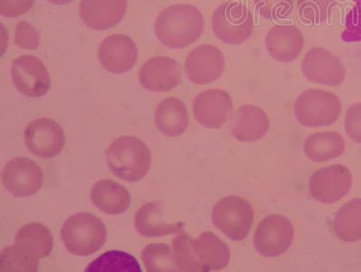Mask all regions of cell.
I'll use <instances>...</instances> for the list:
<instances>
[{"label":"cell","instance_id":"23","mask_svg":"<svg viewBox=\"0 0 361 272\" xmlns=\"http://www.w3.org/2000/svg\"><path fill=\"white\" fill-rule=\"evenodd\" d=\"M154 123L158 131L166 137H180L189 127V113L185 103L173 97L163 100L154 112Z\"/></svg>","mask_w":361,"mask_h":272},{"label":"cell","instance_id":"31","mask_svg":"<svg viewBox=\"0 0 361 272\" xmlns=\"http://www.w3.org/2000/svg\"><path fill=\"white\" fill-rule=\"evenodd\" d=\"M338 0H298L299 17L312 24H321L330 17Z\"/></svg>","mask_w":361,"mask_h":272},{"label":"cell","instance_id":"19","mask_svg":"<svg viewBox=\"0 0 361 272\" xmlns=\"http://www.w3.org/2000/svg\"><path fill=\"white\" fill-rule=\"evenodd\" d=\"M135 228L144 237H164L183 232L185 223L167 222L163 203L152 201L145 203L135 213Z\"/></svg>","mask_w":361,"mask_h":272},{"label":"cell","instance_id":"20","mask_svg":"<svg viewBox=\"0 0 361 272\" xmlns=\"http://www.w3.org/2000/svg\"><path fill=\"white\" fill-rule=\"evenodd\" d=\"M269 119L259 106L240 107L231 123V134L237 141L254 142L265 137L269 131Z\"/></svg>","mask_w":361,"mask_h":272},{"label":"cell","instance_id":"25","mask_svg":"<svg viewBox=\"0 0 361 272\" xmlns=\"http://www.w3.org/2000/svg\"><path fill=\"white\" fill-rule=\"evenodd\" d=\"M335 235L341 241H361V199L349 201L341 206L334 221Z\"/></svg>","mask_w":361,"mask_h":272},{"label":"cell","instance_id":"14","mask_svg":"<svg viewBox=\"0 0 361 272\" xmlns=\"http://www.w3.org/2000/svg\"><path fill=\"white\" fill-rule=\"evenodd\" d=\"M233 100L227 92L209 89L199 93L193 100V115L202 127L219 129L231 118Z\"/></svg>","mask_w":361,"mask_h":272},{"label":"cell","instance_id":"16","mask_svg":"<svg viewBox=\"0 0 361 272\" xmlns=\"http://www.w3.org/2000/svg\"><path fill=\"white\" fill-rule=\"evenodd\" d=\"M138 80L144 89L153 93H166L182 82V69L173 58H150L142 66Z\"/></svg>","mask_w":361,"mask_h":272},{"label":"cell","instance_id":"15","mask_svg":"<svg viewBox=\"0 0 361 272\" xmlns=\"http://www.w3.org/2000/svg\"><path fill=\"white\" fill-rule=\"evenodd\" d=\"M138 51L133 39L123 34L109 35L99 45V64L109 73L130 72L137 63Z\"/></svg>","mask_w":361,"mask_h":272},{"label":"cell","instance_id":"22","mask_svg":"<svg viewBox=\"0 0 361 272\" xmlns=\"http://www.w3.org/2000/svg\"><path fill=\"white\" fill-rule=\"evenodd\" d=\"M90 200L99 211L111 215H121L131 206L128 189L111 179L97 182L90 191Z\"/></svg>","mask_w":361,"mask_h":272},{"label":"cell","instance_id":"8","mask_svg":"<svg viewBox=\"0 0 361 272\" xmlns=\"http://www.w3.org/2000/svg\"><path fill=\"white\" fill-rule=\"evenodd\" d=\"M11 79L16 90L29 98L47 95L51 88L47 68L34 56H22L13 61Z\"/></svg>","mask_w":361,"mask_h":272},{"label":"cell","instance_id":"6","mask_svg":"<svg viewBox=\"0 0 361 272\" xmlns=\"http://www.w3.org/2000/svg\"><path fill=\"white\" fill-rule=\"evenodd\" d=\"M212 27L215 37L222 43L228 45H243L252 34V13L243 3H224L215 9L212 15Z\"/></svg>","mask_w":361,"mask_h":272},{"label":"cell","instance_id":"4","mask_svg":"<svg viewBox=\"0 0 361 272\" xmlns=\"http://www.w3.org/2000/svg\"><path fill=\"white\" fill-rule=\"evenodd\" d=\"M293 112L296 121L302 127H326L334 124L340 118L341 102L333 93L309 89L296 99Z\"/></svg>","mask_w":361,"mask_h":272},{"label":"cell","instance_id":"30","mask_svg":"<svg viewBox=\"0 0 361 272\" xmlns=\"http://www.w3.org/2000/svg\"><path fill=\"white\" fill-rule=\"evenodd\" d=\"M192 238L185 232L173 240V251L178 271L203 272L192 250Z\"/></svg>","mask_w":361,"mask_h":272},{"label":"cell","instance_id":"34","mask_svg":"<svg viewBox=\"0 0 361 272\" xmlns=\"http://www.w3.org/2000/svg\"><path fill=\"white\" fill-rule=\"evenodd\" d=\"M345 131L356 143L361 144V103L350 106L345 117Z\"/></svg>","mask_w":361,"mask_h":272},{"label":"cell","instance_id":"2","mask_svg":"<svg viewBox=\"0 0 361 272\" xmlns=\"http://www.w3.org/2000/svg\"><path fill=\"white\" fill-rule=\"evenodd\" d=\"M105 158L109 170L127 182H138L150 170L149 148L132 136H122L113 141L105 152Z\"/></svg>","mask_w":361,"mask_h":272},{"label":"cell","instance_id":"13","mask_svg":"<svg viewBox=\"0 0 361 272\" xmlns=\"http://www.w3.org/2000/svg\"><path fill=\"white\" fill-rule=\"evenodd\" d=\"M302 72L312 83L335 87L343 83L346 69L336 56L322 47H314L305 54Z\"/></svg>","mask_w":361,"mask_h":272},{"label":"cell","instance_id":"5","mask_svg":"<svg viewBox=\"0 0 361 272\" xmlns=\"http://www.w3.org/2000/svg\"><path fill=\"white\" fill-rule=\"evenodd\" d=\"M255 218L250 203L243 197L228 196L218 201L212 213L215 227L231 241L241 242L250 235Z\"/></svg>","mask_w":361,"mask_h":272},{"label":"cell","instance_id":"29","mask_svg":"<svg viewBox=\"0 0 361 272\" xmlns=\"http://www.w3.org/2000/svg\"><path fill=\"white\" fill-rule=\"evenodd\" d=\"M148 272L177 271L173 249L166 244H150L141 252Z\"/></svg>","mask_w":361,"mask_h":272},{"label":"cell","instance_id":"36","mask_svg":"<svg viewBox=\"0 0 361 272\" xmlns=\"http://www.w3.org/2000/svg\"><path fill=\"white\" fill-rule=\"evenodd\" d=\"M47 1L51 3V4L62 6L69 4L73 0H47Z\"/></svg>","mask_w":361,"mask_h":272},{"label":"cell","instance_id":"3","mask_svg":"<svg viewBox=\"0 0 361 272\" xmlns=\"http://www.w3.org/2000/svg\"><path fill=\"white\" fill-rule=\"evenodd\" d=\"M61 238L66 250L73 255L94 254L107 242V228L92 213H75L64 222Z\"/></svg>","mask_w":361,"mask_h":272},{"label":"cell","instance_id":"12","mask_svg":"<svg viewBox=\"0 0 361 272\" xmlns=\"http://www.w3.org/2000/svg\"><path fill=\"white\" fill-rule=\"evenodd\" d=\"M224 53L214 45H199L186 57L185 71L190 82L204 85L216 82L224 73Z\"/></svg>","mask_w":361,"mask_h":272},{"label":"cell","instance_id":"11","mask_svg":"<svg viewBox=\"0 0 361 272\" xmlns=\"http://www.w3.org/2000/svg\"><path fill=\"white\" fill-rule=\"evenodd\" d=\"M353 187V175L343 165H331L312 175L309 190L318 202L331 205L349 194Z\"/></svg>","mask_w":361,"mask_h":272},{"label":"cell","instance_id":"28","mask_svg":"<svg viewBox=\"0 0 361 272\" xmlns=\"http://www.w3.org/2000/svg\"><path fill=\"white\" fill-rule=\"evenodd\" d=\"M86 272H141L140 262L128 252L109 251L90 264Z\"/></svg>","mask_w":361,"mask_h":272},{"label":"cell","instance_id":"21","mask_svg":"<svg viewBox=\"0 0 361 272\" xmlns=\"http://www.w3.org/2000/svg\"><path fill=\"white\" fill-rule=\"evenodd\" d=\"M192 250L203 272L221 271L230 264V248L214 232H204L193 239Z\"/></svg>","mask_w":361,"mask_h":272},{"label":"cell","instance_id":"9","mask_svg":"<svg viewBox=\"0 0 361 272\" xmlns=\"http://www.w3.org/2000/svg\"><path fill=\"white\" fill-rule=\"evenodd\" d=\"M24 141L32 154L41 158H53L63 151L66 134L54 119L40 118L29 123L25 129Z\"/></svg>","mask_w":361,"mask_h":272},{"label":"cell","instance_id":"17","mask_svg":"<svg viewBox=\"0 0 361 272\" xmlns=\"http://www.w3.org/2000/svg\"><path fill=\"white\" fill-rule=\"evenodd\" d=\"M80 17L86 27L101 31L121 23L128 9V0H82Z\"/></svg>","mask_w":361,"mask_h":272},{"label":"cell","instance_id":"35","mask_svg":"<svg viewBox=\"0 0 361 272\" xmlns=\"http://www.w3.org/2000/svg\"><path fill=\"white\" fill-rule=\"evenodd\" d=\"M35 0H0V15L17 18L25 15L34 6Z\"/></svg>","mask_w":361,"mask_h":272},{"label":"cell","instance_id":"32","mask_svg":"<svg viewBox=\"0 0 361 272\" xmlns=\"http://www.w3.org/2000/svg\"><path fill=\"white\" fill-rule=\"evenodd\" d=\"M254 6L260 17L276 21L288 17L292 11L293 0H254Z\"/></svg>","mask_w":361,"mask_h":272},{"label":"cell","instance_id":"18","mask_svg":"<svg viewBox=\"0 0 361 272\" xmlns=\"http://www.w3.org/2000/svg\"><path fill=\"white\" fill-rule=\"evenodd\" d=\"M267 53L280 63H291L298 59L305 47V37L295 25H275L265 38Z\"/></svg>","mask_w":361,"mask_h":272},{"label":"cell","instance_id":"1","mask_svg":"<svg viewBox=\"0 0 361 272\" xmlns=\"http://www.w3.org/2000/svg\"><path fill=\"white\" fill-rule=\"evenodd\" d=\"M204 18L192 5H173L158 15L154 25L158 40L171 49H183L195 43L204 31Z\"/></svg>","mask_w":361,"mask_h":272},{"label":"cell","instance_id":"27","mask_svg":"<svg viewBox=\"0 0 361 272\" xmlns=\"http://www.w3.org/2000/svg\"><path fill=\"white\" fill-rule=\"evenodd\" d=\"M15 242L32 249L41 260L48 257L54 248L53 233L39 223H31L23 226L18 230Z\"/></svg>","mask_w":361,"mask_h":272},{"label":"cell","instance_id":"33","mask_svg":"<svg viewBox=\"0 0 361 272\" xmlns=\"http://www.w3.org/2000/svg\"><path fill=\"white\" fill-rule=\"evenodd\" d=\"M15 44L22 49L37 50L40 45V35L30 23L19 22L16 27Z\"/></svg>","mask_w":361,"mask_h":272},{"label":"cell","instance_id":"26","mask_svg":"<svg viewBox=\"0 0 361 272\" xmlns=\"http://www.w3.org/2000/svg\"><path fill=\"white\" fill-rule=\"evenodd\" d=\"M40 260L32 249L15 242L0 254V271L35 272Z\"/></svg>","mask_w":361,"mask_h":272},{"label":"cell","instance_id":"7","mask_svg":"<svg viewBox=\"0 0 361 272\" xmlns=\"http://www.w3.org/2000/svg\"><path fill=\"white\" fill-rule=\"evenodd\" d=\"M295 237L292 223L286 217L271 215L259 223L254 235V247L261 256L276 258L289 250Z\"/></svg>","mask_w":361,"mask_h":272},{"label":"cell","instance_id":"24","mask_svg":"<svg viewBox=\"0 0 361 272\" xmlns=\"http://www.w3.org/2000/svg\"><path fill=\"white\" fill-rule=\"evenodd\" d=\"M345 150V141L338 132H318L305 139L304 151L308 160L316 163L335 160Z\"/></svg>","mask_w":361,"mask_h":272},{"label":"cell","instance_id":"10","mask_svg":"<svg viewBox=\"0 0 361 272\" xmlns=\"http://www.w3.org/2000/svg\"><path fill=\"white\" fill-rule=\"evenodd\" d=\"M43 171L31 158L18 157L6 164L2 171V183L15 197H30L43 186Z\"/></svg>","mask_w":361,"mask_h":272}]
</instances>
